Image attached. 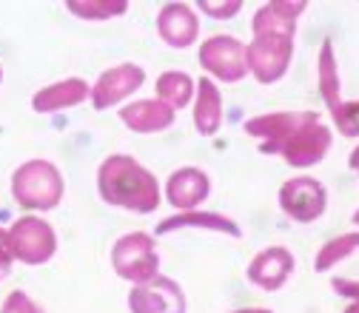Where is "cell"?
<instances>
[{
    "label": "cell",
    "mask_w": 359,
    "mask_h": 313,
    "mask_svg": "<svg viewBox=\"0 0 359 313\" xmlns=\"http://www.w3.org/2000/svg\"><path fill=\"white\" fill-rule=\"evenodd\" d=\"M97 188L100 197L109 205L137 211V214H151L160 205V186L137 160L126 154H111L100 171H97Z\"/></svg>",
    "instance_id": "cell-1"
},
{
    "label": "cell",
    "mask_w": 359,
    "mask_h": 313,
    "mask_svg": "<svg viewBox=\"0 0 359 313\" xmlns=\"http://www.w3.org/2000/svg\"><path fill=\"white\" fill-rule=\"evenodd\" d=\"M348 165H351V168H353V171L359 174V146H356V148L351 151V160H348Z\"/></svg>",
    "instance_id": "cell-29"
},
{
    "label": "cell",
    "mask_w": 359,
    "mask_h": 313,
    "mask_svg": "<svg viewBox=\"0 0 359 313\" xmlns=\"http://www.w3.org/2000/svg\"><path fill=\"white\" fill-rule=\"evenodd\" d=\"M66 9L77 18H83V20H109V18L126 15L128 4L126 0H88V4H77V0H72Z\"/></svg>",
    "instance_id": "cell-23"
},
{
    "label": "cell",
    "mask_w": 359,
    "mask_h": 313,
    "mask_svg": "<svg viewBox=\"0 0 359 313\" xmlns=\"http://www.w3.org/2000/svg\"><path fill=\"white\" fill-rule=\"evenodd\" d=\"M200 9H203L208 18H214V20H231V18L243 9V4H240V0H229V4H214V0H203Z\"/></svg>",
    "instance_id": "cell-25"
},
{
    "label": "cell",
    "mask_w": 359,
    "mask_h": 313,
    "mask_svg": "<svg viewBox=\"0 0 359 313\" xmlns=\"http://www.w3.org/2000/svg\"><path fill=\"white\" fill-rule=\"evenodd\" d=\"M211 191V180L208 174L200 171V168H180L168 176V186H165V194H168V202L177 208V211H194Z\"/></svg>",
    "instance_id": "cell-13"
},
{
    "label": "cell",
    "mask_w": 359,
    "mask_h": 313,
    "mask_svg": "<svg viewBox=\"0 0 359 313\" xmlns=\"http://www.w3.org/2000/svg\"><path fill=\"white\" fill-rule=\"evenodd\" d=\"M328 148H331V131L323 123H313V125L302 128L280 154L294 168H311L325 160Z\"/></svg>",
    "instance_id": "cell-12"
},
{
    "label": "cell",
    "mask_w": 359,
    "mask_h": 313,
    "mask_svg": "<svg viewBox=\"0 0 359 313\" xmlns=\"http://www.w3.org/2000/svg\"><path fill=\"white\" fill-rule=\"evenodd\" d=\"M280 208L294 222H313L328 208V191L313 176H294L280 188Z\"/></svg>",
    "instance_id": "cell-7"
},
{
    "label": "cell",
    "mask_w": 359,
    "mask_h": 313,
    "mask_svg": "<svg viewBox=\"0 0 359 313\" xmlns=\"http://www.w3.org/2000/svg\"><path fill=\"white\" fill-rule=\"evenodd\" d=\"M57 248L55 231L37 216H23L18 219L9 231V253L18 256L26 265H43L49 262Z\"/></svg>",
    "instance_id": "cell-6"
},
{
    "label": "cell",
    "mask_w": 359,
    "mask_h": 313,
    "mask_svg": "<svg viewBox=\"0 0 359 313\" xmlns=\"http://www.w3.org/2000/svg\"><path fill=\"white\" fill-rule=\"evenodd\" d=\"M353 225H359V211H353Z\"/></svg>",
    "instance_id": "cell-31"
},
{
    "label": "cell",
    "mask_w": 359,
    "mask_h": 313,
    "mask_svg": "<svg viewBox=\"0 0 359 313\" xmlns=\"http://www.w3.org/2000/svg\"><path fill=\"white\" fill-rule=\"evenodd\" d=\"M334 123L339 125V131L345 134V137H359V100L342 103V109L337 111Z\"/></svg>",
    "instance_id": "cell-24"
},
{
    "label": "cell",
    "mask_w": 359,
    "mask_h": 313,
    "mask_svg": "<svg viewBox=\"0 0 359 313\" xmlns=\"http://www.w3.org/2000/svg\"><path fill=\"white\" fill-rule=\"evenodd\" d=\"M294 37L288 34H259L245 46V60L259 83H277L291 63Z\"/></svg>",
    "instance_id": "cell-5"
},
{
    "label": "cell",
    "mask_w": 359,
    "mask_h": 313,
    "mask_svg": "<svg viewBox=\"0 0 359 313\" xmlns=\"http://www.w3.org/2000/svg\"><path fill=\"white\" fill-rule=\"evenodd\" d=\"M92 97V92H88L86 80L80 77H69L63 83H55V85H46L43 92H37L32 97V106L34 111L40 114H52V111H60V109H72V106H80L83 100Z\"/></svg>",
    "instance_id": "cell-17"
},
{
    "label": "cell",
    "mask_w": 359,
    "mask_h": 313,
    "mask_svg": "<svg viewBox=\"0 0 359 313\" xmlns=\"http://www.w3.org/2000/svg\"><path fill=\"white\" fill-rule=\"evenodd\" d=\"M12 194L26 208H55L63 197V176L52 162L32 160L18 168L12 180Z\"/></svg>",
    "instance_id": "cell-2"
},
{
    "label": "cell",
    "mask_w": 359,
    "mask_h": 313,
    "mask_svg": "<svg viewBox=\"0 0 359 313\" xmlns=\"http://www.w3.org/2000/svg\"><path fill=\"white\" fill-rule=\"evenodd\" d=\"M200 63L205 71L226 83H240L248 74V60H245V46L237 37L217 34L203 43L200 49Z\"/></svg>",
    "instance_id": "cell-8"
},
{
    "label": "cell",
    "mask_w": 359,
    "mask_h": 313,
    "mask_svg": "<svg viewBox=\"0 0 359 313\" xmlns=\"http://www.w3.org/2000/svg\"><path fill=\"white\" fill-rule=\"evenodd\" d=\"M191 92H194V80L186 71H165L157 77V95L174 111L191 103Z\"/></svg>",
    "instance_id": "cell-21"
},
{
    "label": "cell",
    "mask_w": 359,
    "mask_h": 313,
    "mask_svg": "<svg viewBox=\"0 0 359 313\" xmlns=\"http://www.w3.org/2000/svg\"><path fill=\"white\" fill-rule=\"evenodd\" d=\"M180 228H203V231H217V234H229V237H243L240 225L231 216H222V214H200V211H180L177 216H168L157 225V234H171Z\"/></svg>",
    "instance_id": "cell-18"
},
{
    "label": "cell",
    "mask_w": 359,
    "mask_h": 313,
    "mask_svg": "<svg viewBox=\"0 0 359 313\" xmlns=\"http://www.w3.org/2000/svg\"><path fill=\"white\" fill-rule=\"evenodd\" d=\"M120 120L140 134H154V131H165L174 123V109L165 106L163 100H137L126 109H120Z\"/></svg>",
    "instance_id": "cell-16"
},
{
    "label": "cell",
    "mask_w": 359,
    "mask_h": 313,
    "mask_svg": "<svg viewBox=\"0 0 359 313\" xmlns=\"http://www.w3.org/2000/svg\"><path fill=\"white\" fill-rule=\"evenodd\" d=\"M131 313H186V293L174 279L154 277L128 293Z\"/></svg>",
    "instance_id": "cell-9"
},
{
    "label": "cell",
    "mask_w": 359,
    "mask_h": 313,
    "mask_svg": "<svg viewBox=\"0 0 359 313\" xmlns=\"http://www.w3.org/2000/svg\"><path fill=\"white\" fill-rule=\"evenodd\" d=\"M222 123V97L219 88L211 80H200L197 83V106H194V125L203 137H211V134L219 131Z\"/></svg>",
    "instance_id": "cell-19"
},
{
    "label": "cell",
    "mask_w": 359,
    "mask_h": 313,
    "mask_svg": "<svg viewBox=\"0 0 359 313\" xmlns=\"http://www.w3.org/2000/svg\"><path fill=\"white\" fill-rule=\"evenodd\" d=\"M317 80H320L323 100L331 109V117H337V111L342 109V97H339V66H337V57H334V43L331 40H323L320 60H317Z\"/></svg>",
    "instance_id": "cell-20"
},
{
    "label": "cell",
    "mask_w": 359,
    "mask_h": 313,
    "mask_svg": "<svg viewBox=\"0 0 359 313\" xmlns=\"http://www.w3.org/2000/svg\"><path fill=\"white\" fill-rule=\"evenodd\" d=\"M234 313H274V310H268V307H248V310H234Z\"/></svg>",
    "instance_id": "cell-30"
},
{
    "label": "cell",
    "mask_w": 359,
    "mask_h": 313,
    "mask_svg": "<svg viewBox=\"0 0 359 313\" xmlns=\"http://www.w3.org/2000/svg\"><path fill=\"white\" fill-rule=\"evenodd\" d=\"M334 288H337V293L353 299L345 313H359V282H353V279H334Z\"/></svg>",
    "instance_id": "cell-27"
},
{
    "label": "cell",
    "mask_w": 359,
    "mask_h": 313,
    "mask_svg": "<svg viewBox=\"0 0 359 313\" xmlns=\"http://www.w3.org/2000/svg\"><path fill=\"white\" fill-rule=\"evenodd\" d=\"M294 267H297V259H294V253L288 251V248H280V245H274V248H265V251H259L251 262H248V271H245V277H248V282H254L257 288H262V291H280L288 279H291V274H294Z\"/></svg>",
    "instance_id": "cell-11"
},
{
    "label": "cell",
    "mask_w": 359,
    "mask_h": 313,
    "mask_svg": "<svg viewBox=\"0 0 359 313\" xmlns=\"http://www.w3.org/2000/svg\"><path fill=\"white\" fill-rule=\"evenodd\" d=\"M356 251H359V231L339 234V237L328 239V242L320 248L317 259H313V271H317V274H325V271H331L334 265H339L342 259H348V256L356 253Z\"/></svg>",
    "instance_id": "cell-22"
},
{
    "label": "cell",
    "mask_w": 359,
    "mask_h": 313,
    "mask_svg": "<svg viewBox=\"0 0 359 313\" xmlns=\"http://www.w3.org/2000/svg\"><path fill=\"white\" fill-rule=\"evenodd\" d=\"M9 262H12V253H9V234L0 231V265L9 267Z\"/></svg>",
    "instance_id": "cell-28"
},
{
    "label": "cell",
    "mask_w": 359,
    "mask_h": 313,
    "mask_svg": "<svg viewBox=\"0 0 359 313\" xmlns=\"http://www.w3.org/2000/svg\"><path fill=\"white\" fill-rule=\"evenodd\" d=\"M146 83V71L134 63H120L109 71L100 74V80L92 85V106L97 111L117 106L120 100H126L128 95H134L137 88Z\"/></svg>",
    "instance_id": "cell-10"
},
{
    "label": "cell",
    "mask_w": 359,
    "mask_h": 313,
    "mask_svg": "<svg viewBox=\"0 0 359 313\" xmlns=\"http://www.w3.org/2000/svg\"><path fill=\"white\" fill-rule=\"evenodd\" d=\"M313 123H320L317 111H277V114H259L245 123V134L262 140L265 154H280L297 134Z\"/></svg>",
    "instance_id": "cell-4"
},
{
    "label": "cell",
    "mask_w": 359,
    "mask_h": 313,
    "mask_svg": "<svg viewBox=\"0 0 359 313\" xmlns=\"http://www.w3.org/2000/svg\"><path fill=\"white\" fill-rule=\"evenodd\" d=\"M305 0H297V4H285V0H274V4H265L257 9L254 15V37L259 34H288L294 37L297 32V18L305 12Z\"/></svg>",
    "instance_id": "cell-15"
},
{
    "label": "cell",
    "mask_w": 359,
    "mask_h": 313,
    "mask_svg": "<svg viewBox=\"0 0 359 313\" xmlns=\"http://www.w3.org/2000/svg\"><path fill=\"white\" fill-rule=\"evenodd\" d=\"M0 313H46V310H40L26 293L15 291V293H9V299L4 302V310H0Z\"/></svg>",
    "instance_id": "cell-26"
},
{
    "label": "cell",
    "mask_w": 359,
    "mask_h": 313,
    "mask_svg": "<svg viewBox=\"0 0 359 313\" xmlns=\"http://www.w3.org/2000/svg\"><path fill=\"white\" fill-rule=\"evenodd\" d=\"M0 271H6V267H4V265H0Z\"/></svg>",
    "instance_id": "cell-32"
},
{
    "label": "cell",
    "mask_w": 359,
    "mask_h": 313,
    "mask_svg": "<svg viewBox=\"0 0 359 313\" xmlns=\"http://www.w3.org/2000/svg\"><path fill=\"white\" fill-rule=\"evenodd\" d=\"M111 265L120 279H128L134 285L151 282L157 277L160 267V256L154 248V239L143 231H134L117 239L114 251H111Z\"/></svg>",
    "instance_id": "cell-3"
},
{
    "label": "cell",
    "mask_w": 359,
    "mask_h": 313,
    "mask_svg": "<svg viewBox=\"0 0 359 313\" xmlns=\"http://www.w3.org/2000/svg\"><path fill=\"white\" fill-rule=\"evenodd\" d=\"M160 37L174 49H189L200 34V23L186 4H165L157 18Z\"/></svg>",
    "instance_id": "cell-14"
}]
</instances>
